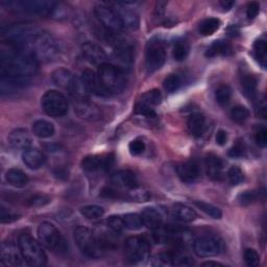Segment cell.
Here are the masks:
<instances>
[{
    "mask_svg": "<svg viewBox=\"0 0 267 267\" xmlns=\"http://www.w3.org/2000/svg\"><path fill=\"white\" fill-rule=\"evenodd\" d=\"M4 38L17 49L34 56L38 62H52L58 55L55 39L47 32L26 24H13L3 31Z\"/></svg>",
    "mask_w": 267,
    "mask_h": 267,
    "instance_id": "cell-1",
    "label": "cell"
},
{
    "mask_svg": "<svg viewBox=\"0 0 267 267\" xmlns=\"http://www.w3.org/2000/svg\"><path fill=\"white\" fill-rule=\"evenodd\" d=\"M38 70V61L34 56L9 44V49H3L0 54L2 79L8 80L20 88L34 76Z\"/></svg>",
    "mask_w": 267,
    "mask_h": 267,
    "instance_id": "cell-2",
    "label": "cell"
},
{
    "mask_svg": "<svg viewBox=\"0 0 267 267\" xmlns=\"http://www.w3.org/2000/svg\"><path fill=\"white\" fill-rule=\"evenodd\" d=\"M97 75L105 96L120 93L126 88L127 78L124 70L119 67L105 63L99 66Z\"/></svg>",
    "mask_w": 267,
    "mask_h": 267,
    "instance_id": "cell-3",
    "label": "cell"
},
{
    "mask_svg": "<svg viewBox=\"0 0 267 267\" xmlns=\"http://www.w3.org/2000/svg\"><path fill=\"white\" fill-rule=\"evenodd\" d=\"M18 245L24 262L33 267H41L46 264L47 257L42 245L29 234H21L18 239Z\"/></svg>",
    "mask_w": 267,
    "mask_h": 267,
    "instance_id": "cell-4",
    "label": "cell"
},
{
    "mask_svg": "<svg viewBox=\"0 0 267 267\" xmlns=\"http://www.w3.org/2000/svg\"><path fill=\"white\" fill-rule=\"evenodd\" d=\"M74 239L80 252L88 258L98 259L104 255L102 244L90 229L77 228L74 231Z\"/></svg>",
    "mask_w": 267,
    "mask_h": 267,
    "instance_id": "cell-5",
    "label": "cell"
},
{
    "mask_svg": "<svg viewBox=\"0 0 267 267\" xmlns=\"http://www.w3.org/2000/svg\"><path fill=\"white\" fill-rule=\"evenodd\" d=\"M38 237L42 244L51 251L57 253L67 251V242L61 232L48 221H44L39 225Z\"/></svg>",
    "mask_w": 267,
    "mask_h": 267,
    "instance_id": "cell-6",
    "label": "cell"
},
{
    "mask_svg": "<svg viewBox=\"0 0 267 267\" xmlns=\"http://www.w3.org/2000/svg\"><path fill=\"white\" fill-rule=\"evenodd\" d=\"M41 106L43 111L50 117H63L68 113L69 109L67 98L55 90L47 91L43 95Z\"/></svg>",
    "mask_w": 267,
    "mask_h": 267,
    "instance_id": "cell-7",
    "label": "cell"
},
{
    "mask_svg": "<svg viewBox=\"0 0 267 267\" xmlns=\"http://www.w3.org/2000/svg\"><path fill=\"white\" fill-rule=\"evenodd\" d=\"M223 250V243L215 235H203L193 242V251L200 258H210L219 255Z\"/></svg>",
    "mask_w": 267,
    "mask_h": 267,
    "instance_id": "cell-8",
    "label": "cell"
},
{
    "mask_svg": "<svg viewBox=\"0 0 267 267\" xmlns=\"http://www.w3.org/2000/svg\"><path fill=\"white\" fill-rule=\"evenodd\" d=\"M166 61V51L163 43L160 40L153 39L147 43L145 64L150 73L161 69Z\"/></svg>",
    "mask_w": 267,
    "mask_h": 267,
    "instance_id": "cell-9",
    "label": "cell"
},
{
    "mask_svg": "<svg viewBox=\"0 0 267 267\" xmlns=\"http://www.w3.org/2000/svg\"><path fill=\"white\" fill-rule=\"evenodd\" d=\"M151 248L148 241L140 236H132L126 241L125 254L131 263H139L150 256Z\"/></svg>",
    "mask_w": 267,
    "mask_h": 267,
    "instance_id": "cell-10",
    "label": "cell"
},
{
    "mask_svg": "<svg viewBox=\"0 0 267 267\" xmlns=\"http://www.w3.org/2000/svg\"><path fill=\"white\" fill-rule=\"evenodd\" d=\"M10 5H13L14 8L25 14L47 16L52 14L56 3L46 2V0H21V2L11 3Z\"/></svg>",
    "mask_w": 267,
    "mask_h": 267,
    "instance_id": "cell-11",
    "label": "cell"
},
{
    "mask_svg": "<svg viewBox=\"0 0 267 267\" xmlns=\"http://www.w3.org/2000/svg\"><path fill=\"white\" fill-rule=\"evenodd\" d=\"M96 18L99 22L112 33H118L124 29L122 21L118 15L117 11L107 7V6H98L94 10Z\"/></svg>",
    "mask_w": 267,
    "mask_h": 267,
    "instance_id": "cell-12",
    "label": "cell"
},
{
    "mask_svg": "<svg viewBox=\"0 0 267 267\" xmlns=\"http://www.w3.org/2000/svg\"><path fill=\"white\" fill-rule=\"evenodd\" d=\"M74 112L81 119L88 121H97L102 117L100 108L89 99L74 100Z\"/></svg>",
    "mask_w": 267,
    "mask_h": 267,
    "instance_id": "cell-13",
    "label": "cell"
},
{
    "mask_svg": "<svg viewBox=\"0 0 267 267\" xmlns=\"http://www.w3.org/2000/svg\"><path fill=\"white\" fill-rule=\"evenodd\" d=\"M114 163L113 155L88 156L81 161V168L88 172H94L98 170H108Z\"/></svg>",
    "mask_w": 267,
    "mask_h": 267,
    "instance_id": "cell-14",
    "label": "cell"
},
{
    "mask_svg": "<svg viewBox=\"0 0 267 267\" xmlns=\"http://www.w3.org/2000/svg\"><path fill=\"white\" fill-rule=\"evenodd\" d=\"M83 55L86 57V60L95 65H102L106 63L107 54L105 50L93 42H85L81 45Z\"/></svg>",
    "mask_w": 267,
    "mask_h": 267,
    "instance_id": "cell-15",
    "label": "cell"
},
{
    "mask_svg": "<svg viewBox=\"0 0 267 267\" xmlns=\"http://www.w3.org/2000/svg\"><path fill=\"white\" fill-rule=\"evenodd\" d=\"M111 181L118 187L127 188L130 190L139 187L137 176L131 170H118L114 172L111 176Z\"/></svg>",
    "mask_w": 267,
    "mask_h": 267,
    "instance_id": "cell-16",
    "label": "cell"
},
{
    "mask_svg": "<svg viewBox=\"0 0 267 267\" xmlns=\"http://www.w3.org/2000/svg\"><path fill=\"white\" fill-rule=\"evenodd\" d=\"M23 257L17 248L11 242H5L2 245V263L6 266H21Z\"/></svg>",
    "mask_w": 267,
    "mask_h": 267,
    "instance_id": "cell-17",
    "label": "cell"
},
{
    "mask_svg": "<svg viewBox=\"0 0 267 267\" xmlns=\"http://www.w3.org/2000/svg\"><path fill=\"white\" fill-rule=\"evenodd\" d=\"M80 80L85 86L88 93H92L98 96H105L104 90L100 86L98 75L91 69H85L81 72Z\"/></svg>",
    "mask_w": 267,
    "mask_h": 267,
    "instance_id": "cell-18",
    "label": "cell"
},
{
    "mask_svg": "<svg viewBox=\"0 0 267 267\" xmlns=\"http://www.w3.org/2000/svg\"><path fill=\"white\" fill-rule=\"evenodd\" d=\"M9 143L16 150H28L33 144L32 135L27 130L17 129L14 130L9 136Z\"/></svg>",
    "mask_w": 267,
    "mask_h": 267,
    "instance_id": "cell-19",
    "label": "cell"
},
{
    "mask_svg": "<svg viewBox=\"0 0 267 267\" xmlns=\"http://www.w3.org/2000/svg\"><path fill=\"white\" fill-rule=\"evenodd\" d=\"M114 55L120 63L130 65L134 61V48L125 40H117L114 47Z\"/></svg>",
    "mask_w": 267,
    "mask_h": 267,
    "instance_id": "cell-20",
    "label": "cell"
},
{
    "mask_svg": "<svg viewBox=\"0 0 267 267\" xmlns=\"http://www.w3.org/2000/svg\"><path fill=\"white\" fill-rule=\"evenodd\" d=\"M176 171L180 179L185 183L195 182L200 175L199 166L195 161H188L181 164Z\"/></svg>",
    "mask_w": 267,
    "mask_h": 267,
    "instance_id": "cell-21",
    "label": "cell"
},
{
    "mask_svg": "<svg viewBox=\"0 0 267 267\" xmlns=\"http://www.w3.org/2000/svg\"><path fill=\"white\" fill-rule=\"evenodd\" d=\"M204 164H206L207 174L210 179L214 181H219L222 179L223 162L219 157L215 155H209L206 158Z\"/></svg>",
    "mask_w": 267,
    "mask_h": 267,
    "instance_id": "cell-22",
    "label": "cell"
},
{
    "mask_svg": "<svg viewBox=\"0 0 267 267\" xmlns=\"http://www.w3.org/2000/svg\"><path fill=\"white\" fill-rule=\"evenodd\" d=\"M22 160L28 168L39 169L45 164L46 157L41 151L37 150V148H28V150H25L23 152Z\"/></svg>",
    "mask_w": 267,
    "mask_h": 267,
    "instance_id": "cell-23",
    "label": "cell"
},
{
    "mask_svg": "<svg viewBox=\"0 0 267 267\" xmlns=\"http://www.w3.org/2000/svg\"><path fill=\"white\" fill-rule=\"evenodd\" d=\"M75 76L65 68H57L51 73V79L54 85L70 91L74 84Z\"/></svg>",
    "mask_w": 267,
    "mask_h": 267,
    "instance_id": "cell-24",
    "label": "cell"
},
{
    "mask_svg": "<svg viewBox=\"0 0 267 267\" xmlns=\"http://www.w3.org/2000/svg\"><path fill=\"white\" fill-rule=\"evenodd\" d=\"M141 217L144 225L154 231L159 229L163 222V216L156 208H146V209L143 210Z\"/></svg>",
    "mask_w": 267,
    "mask_h": 267,
    "instance_id": "cell-25",
    "label": "cell"
},
{
    "mask_svg": "<svg viewBox=\"0 0 267 267\" xmlns=\"http://www.w3.org/2000/svg\"><path fill=\"white\" fill-rule=\"evenodd\" d=\"M187 127L190 132V134L196 138L200 137L206 128V118L200 113H194L192 114L187 121Z\"/></svg>",
    "mask_w": 267,
    "mask_h": 267,
    "instance_id": "cell-26",
    "label": "cell"
},
{
    "mask_svg": "<svg viewBox=\"0 0 267 267\" xmlns=\"http://www.w3.org/2000/svg\"><path fill=\"white\" fill-rule=\"evenodd\" d=\"M6 180L10 185L16 188L25 187L29 181L27 174L18 168L9 169L6 173Z\"/></svg>",
    "mask_w": 267,
    "mask_h": 267,
    "instance_id": "cell-27",
    "label": "cell"
},
{
    "mask_svg": "<svg viewBox=\"0 0 267 267\" xmlns=\"http://www.w3.org/2000/svg\"><path fill=\"white\" fill-rule=\"evenodd\" d=\"M172 214L174 218L180 220L182 222H192L196 219L197 214L196 212L191 209L190 207L185 204H175L172 209Z\"/></svg>",
    "mask_w": 267,
    "mask_h": 267,
    "instance_id": "cell-28",
    "label": "cell"
},
{
    "mask_svg": "<svg viewBox=\"0 0 267 267\" xmlns=\"http://www.w3.org/2000/svg\"><path fill=\"white\" fill-rule=\"evenodd\" d=\"M54 131V126L47 120L39 119L33 124L34 134L41 139L50 138L51 136H53Z\"/></svg>",
    "mask_w": 267,
    "mask_h": 267,
    "instance_id": "cell-29",
    "label": "cell"
},
{
    "mask_svg": "<svg viewBox=\"0 0 267 267\" xmlns=\"http://www.w3.org/2000/svg\"><path fill=\"white\" fill-rule=\"evenodd\" d=\"M231 52V45L223 41V40H218L214 41L211 46L208 48L206 55L209 57H214L217 55H227Z\"/></svg>",
    "mask_w": 267,
    "mask_h": 267,
    "instance_id": "cell-30",
    "label": "cell"
},
{
    "mask_svg": "<svg viewBox=\"0 0 267 267\" xmlns=\"http://www.w3.org/2000/svg\"><path fill=\"white\" fill-rule=\"evenodd\" d=\"M241 87L244 95L248 98L254 99L257 95V79L253 75H245L241 79Z\"/></svg>",
    "mask_w": 267,
    "mask_h": 267,
    "instance_id": "cell-31",
    "label": "cell"
},
{
    "mask_svg": "<svg viewBox=\"0 0 267 267\" xmlns=\"http://www.w3.org/2000/svg\"><path fill=\"white\" fill-rule=\"evenodd\" d=\"M220 27V20L217 18H208L199 24V34L202 36H211Z\"/></svg>",
    "mask_w": 267,
    "mask_h": 267,
    "instance_id": "cell-32",
    "label": "cell"
},
{
    "mask_svg": "<svg viewBox=\"0 0 267 267\" xmlns=\"http://www.w3.org/2000/svg\"><path fill=\"white\" fill-rule=\"evenodd\" d=\"M80 213L85 218L89 220H97L104 216L105 211L99 206L90 204V206L83 207L80 209Z\"/></svg>",
    "mask_w": 267,
    "mask_h": 267,
    "instance_id": "cell-33",
    "label": "cell"
},
{
    "mask_svg": "<svg viewBox=\"0 0 267 267\" xmlns=\"http://www.w3.org/2000/svg\"><path fill=\"white\" fill-rule=\"evenodd\" d=\"M254 53L259 64L265 68L267 60V44L264 40H257L254 44Z\"/></svg>",
    "mask_w": 267,
    "mask_h": 267,
    "instance_id": "cell-34",
    "label": "cell"
},
{
    "mask_svg": "<svg viewBox=\"0 0 267 267\" xmlns=\"http://www.w3.org/2000/svg\"><path fill=\"white\" fill-rule=\"evenodd\" d=\"M118 15H119L121 21H122V24H124V27H127V28H137L138 25H139V18L138 16L131 12V11H128V10H121V11H117Z\"/></svg>",
    "mask_w": 267,
    "mask_h": 267,
    "instance_id": "cell-35",
    "label": "cell"
},
{
    "mask_svg": "<svg viewBox=\"0 0 267 267\" xmlns=\"http://www.w3.org/2000/svg\"><path fill=\"white\" fill-rule=\"evenodd\" d=\"M122 218H124L126 229H129L131 231H138V230L142 229L144 225L142 217L139 214L129 213V214L125 215Z\"/></svg>",
    "mask_w": 267,
    "mask_h": 267,
    "instance_id": "cell-36",
    "label": "cell"
},
{
    "mask_svg": "<svg viewBox=\"0 0 267 267\" xmlns=\"http://www.w3.org/2000/svg\"><path fill=\"white\" fill-rule=\"evenodd\" d=\"M195 204L202 212H204L207 215H209L214 219H220L222 216V213L219 208H217L212 203L204 202V201H195Z\"/></svg>",
    "mask_w": 267,
    "mask_h": 267,
    "instance_id": "cell-37",
    "label": "cell"
},
{
    "mask_svg": "<svg viewBox=\"0 0 267 267\" xmlns=\"http://www.w3.org/2000/svg\"><path fill=\"white\" fill-rule=\"evenodd\" d=\"M188 54H189V45L186 42L179 41L174 44L173 50H172V55L175 61L182 62V61L186 60Z\"/></svg>",
    "mask_w": 267,
    "mask_h": 267,
    "instance_id": "cell-38",
    "label": "cell"
},
{
    "mask_svg": "<svg viewBox=\"0 0 267 267\" xmlns=\"http://www.w3.org/2000/svg\"><path fill=\"white\" fill-rule=\"evenodd\" d=\"M163 86L168 93H174L181 88L182 78L177 74H170L164 79Z\"/></svg>",
    "mask_w": 267,
    "mask_h": 267,
    "instance_id": "cell-39",
    "label": "cell"
},
{
    "mask_svg": "<svg viewBox=\"0 0 267 267\" xmlns=\"http://www.w3.org/2000/svg\"><path fill=\"white\" fill-rule=\"evenodd\" d=\"M231 96H232V90L228 85H221L217 88L215 98L219 106L225 107L230 102Z\"/></svg>",
    "mask_w": 267,
    "mask_h": 267,
    "instance_id": "cell-40",
    "label": "cell"
},
{
    "mask_svg": "<svg viewBox=\"0 0 267 267\" xmlns=\"http://www.w3.org/2000/svg\"><path fill=\"white\" fill-rule=\"evenodd\" d=\"M230 116L235 122L242 124L250 117V111L243 106H236L231 110Z\"/></svg>",
    "mask_w": 267,
    "mask_h": 267,
    "instance_id": "cell-41",
    "label": "cell"
},
{
    "mask_svg": "<svg viewBox=\"0 0 267 267\" xmlns=\"http://www.w3.org/2000/svg\"><path fill=\"white\" fill-rule=\"evenodd\" d=\"M141 101L148 106H158L162 101V94L159 90H157V89H154V90L147 91L146 93H144L142 95Z\"/></svg>",
    "mask_w": 267,
    "mask_h": 267,
    "instance_id": "cell-42",
    "label": "cell"
},
{
    "mask_svg": "<svg viewBox=\"0 0 267 267\" xmlns=\"http://www.w3.org/2000/svg\"><path fill=\"white\" fill-rule=\"evenodd\" d=\"M228 177L232 185L236 186L243 182L244 175L242 170L238 166H232L228 171Z\"/></svg>",
    "mask_w": 267,
    "mask_h": 267,
    "instance_id": "cell-43",
    "label": "cell"
},
{
    "mask_svg": "<svg viewBox=\"0 0 267 267\" xmlns=\"http://www.w3.org/2000/svg\"><path fill=\"white\" fill-rule=\"evenodd\" d=\"M107 224L108 227L115 233H121L125 229V222H124V218L119 217V216H111L107 219Z\"/></svg>",
    "mask_w": 267,
    "mask_h": 267,
    "instance_id": "cell-44",
    "label": "cell"
},
{
    "mask_svg": "<svg viewBox=\"0 0 267 267\" xmlns=\"http://www.w3.org/2000/svg\"><path fill=\"white\" fill-rule=\"evenodd\" d=\"M259 198V193L257 191H244L238 196V201L241 206H249L254 203Z\"/></svg>",
    "mask_w": 267,
    "mask_h": 267,
    "instance_id": "cell-45",
    "label": "cell"
},
{
    "mask_svg": "<svg viewBox=\"0 0 267 267\" xmlns=\"http://www.w3.org/2000/svg\"><path fill=\"white\" fill-rule=\"evenodd\" d=\"M244 261L248 266L256 267L260 263V256L259 254L253 249H247L244 251Z\"/></svg>",
    "mask_w": 267,
    "mask_h": 267,
    "instance_id": "cell-46",
    "label": "cell"
},
{
    "mask_svg": "<svg viewBox=\"0 0 267 267\" xmlns=\"http://www.w3.org/2000/svg\"><path fill=\"white\" fill-rule=\"evenodd\" d=\"M135 113L137 115H141V116L148 117V118H152V117L156 116V112L154 111V109H152L151 106H148L142 101H140L136 105Z\"/></svg>",
    "mask_w": 267,
    "mask_h": 267,
    "instance_id": "cell-47",
    "label": "cell"
},
{
    "mask_svg": "<svg viewBox=\"0 0 267 267\" xmlns=\"http://www.w3.org/2000/svg\"><path fill=\"white\" fill-rule=\"evenodd\" d=\"M145 143L140 140V139H136V140H133L130 145H129V150H130V153L133 155V156H139L141 154L144 153L145 151Z\"/></svg>",
    "mask_w": 267,
    "mask_h": 267,
    "instance_id": "cell-48",
    "label": "cell"
},
{
    "mask_svg": "<svg viewBox=\"0 0 267 267\" xmlns=\"http://www.w3.org/2000/svg\"><path fill=\"white\" fill-rule=\"evenodd\" d=\"M255 141L260 147H265L267 144V130L265 127H260L255 132Z\"/></svg>",
    "mask_w": 267,
    "mask_h": 267,
    "instance_id": "cell-49",
    "label": "cell"
},
{
    "mask_svg": "<svg viewBox=\"0 0 267 267\" xmlns=\"http://www.w3.org/2000/svg\"><path fill=\"white\" fill-rule=\"evenodd\" d=\"M19 215L6 210V208L2 207V210H0V220H2L3 223H11L16 221L17 219H19Z\"/></svg>",
    "mask_w": 267,
    "mask_h": 267,
    "instance_id": "cell-50",
    "label": "cell"
},
{
    "mask_svg": "<svg viewBox=\"0 0 267 267\" xmlns=\"http://www.w3.org/2000/svg\"><path fill=\"white\" fill-rule=\"evenodd\" d=\"M49 201H50V198L48 196L37 194L28 199V204L32 207H42V206L47 204Z\"/></svg>",
    "mask_w": 267,
    "mask_h": 267,
    "instance_id": "cell-51",
    "label": "cell"
},
{
    "mask_svg": "<svg viewBox=\"0 0 267 267\" xmlns=\"http://www.w3.org/2000/svg\"><path fill=\"white\" fill-rule=\"evenodd\" d=\"M244 155V146L241 143H236L229 151V156L232 158H240Z\"/></svg>",
    "mask_w": 267,
    "mask_h": 267,
    "instance_id": "cell-52",
    "label": "cell"
},
{
    "mask_svg": "<svg viewBox=\"0 0 267 267\" xmlns=\"http://www.w3.org/2000/svg\"><path fill=\"white\" fill-rule=\"evenodd\" d=\"M259 12H260V6H259L258 3L253 2V3H250V4L248 5L247 16H248V18H249L250 20L255 19V18L258 16Z\"/></svg>",
    "mask_w": 267,
    "mask_h": 267,
    "instance_id": "cell-53",
    "label": "cell"
},
{
    "mask_svg": "<svg viewBox=\"0 0 267 267\" xmlns=\"http://www.w3.org/2000/svg\"><path fill=\"white\" fill-rule=\"evenodd\" d=\"M132 197L139 201H145L146 199L150 198V194H148L146 191L139 189V187H137L132 190Z\"/></svg>",
    "mask_w": 267,
    "mask_h": 267,
    "instance_id": "cell-54",
    "label": "cell"
},
{
    "mask_svg": "<svg viewBox=\"0 0 267 267\" xmlns=\"http://www.w3.org/2000/svg\"><path fill=\"white\" fill-rule=\"evenodd\" d=\"M228 142V133L223 130H219L216 133V143L220 146L225 145Z\"/></svg>",
    "mask_w": 267,
    "mask_h": 267,
    "instance_id": "cell-55",
    "label": "cell"
},
{
    "mask_svg": "<svg viewBox=\"0 0 267 267\" xmlns=\"http://www.w3.org/2000/svg\"><path fill=\"white\" fill-rule=\"evenodd\" d=\"M258 114L262 116V118H266V102L264 98H262L258 104Z\"/></svg>",
    "mask_w": 267,
    "mask_h": 267,
    "instance_id": "cell-56",
    "label": "cell"
},
{
    "mask_svg": "<svg viewBox=\"0 0 267 267\" xmlns=\"http://www.w3.org/2000/svg\"><path fill=\"white\" fill-rule=\"evenodd\" d=\"M220 5L224 10H230L235 5V3L234 2H220Z\"/></svg>",
    "mask_w": 267,
    "mask_h": 267,
    "instance_id": "cell-57",
    "label": "cell"
},
{
    "mask_svg": "<svg viewBox=\"0 0 267 267\" xmlns=\"http://www.w3.org/2000/svg\"><path fill=\"white\" fill-rule=\"evenodd\" d=\"M202 266H223L221 263L218 262H213V261H208L202 263Z\"/></svg>",
    "mask_w": 267,
    "mask_h": 267,
    "instance_id": "cell-58",
    "label": "cell"
}]
</instances>
